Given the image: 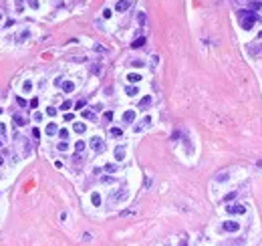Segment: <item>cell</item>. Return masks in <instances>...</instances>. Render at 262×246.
Here are the masks:
<instances>
[{
    "label": "cell",
    "mask_w": 262,
    "mask_h": 246,
    "mask_svg": "<svg viewBox=\"0 0 262 246\" xmlns=\"http://www.w3.org/2000/svg\"><path fill=\"white\" fill-rule=\"evenodd\" d=\"M83 117H85V119H95V113L93 111H83Z\"/></svg>",
    "instance_id": "obj_24"
},
{
    "label": "cell",
    "mask_w": 262,
    "mask_h": 246,
    "mask_svg": "<svg viewBox=\"0 0 262 246\" xmlns=\"http://www.w3.org/2000/svg\"><path fill=\"white\" fill-rule=\"evenodd\" d=\"M149 105H151V97H149V95H145V97H143V99L139 101V109H147Z\"/></svg>",
    "instance_id": "obj_8"
},
{
    "label": "cell",
    "mask_w": 262,
    "mask_h": 246,
    "mask_svg": "<svg viewBox=\"0 0 262 246\" xmlns=\"http://www.w3.org/2000/svg\"><path fill=\"white\" fill-rule=\"evenodd\" d=\"M125 198H127V190H125V188H121V190H117L115 194H111L109 202H111V204H117V202H123Z\"/></svg>",
    "instance_id": "obj_3"
},
{
    "label": "cell",
    "mask_w": 262,
    "mask_h": 246,
    "mask_svg": "<svg viewBox=\"0 0 262 246\" xmlns=\"http://www.w3.org/2000/svg\"><path fill=\"white\" fill-rule=\"evenodd\" d=\"M16 10H18V12H22V0H16Z\"/></svg>",
    "instance_id": "obj_38"
},
{
    "label": "cell",
    "mask_w": 262,
    "mask_h": 246,
    "mask_svg": "<svg viewBox=\"0 0 262 246\" xmlns=\"http://www.w3.org/2000/svg\"><path fill=\"white\" fill-rule=\"evenodd\" d=\"M89 145H91V149H93V151H97V153L105 151V143H103L101 137H93V139L89 141Z\"/></svg>",
    "instance_id": "obj_2"
},
{
    "label": "cell",
    "mask_w": 262,
    "mask_h": 246,
    "mask_svg": "<svg viewBox=\"0 0 262 246\" xmlns=\"http://www.w3.org/2000/svg\"><path fill=\"white\" fill-rule=\"evenodd\" d=\"M133 119H135V111H131V109H129V111L123 113V121H125V123H131Z\"/></svg>",
    "instance_id": "obj_10"
},
{
    "label": "cell",
    "mask_w": 262,
    "mask_h": 246,
    "mask_svg": "<svg viewBox=\"0 0 262 246\" xmlns=\"http://www.w3.org/2000/svg\"><path fill=\"white\" fill-rule=\"evenodd\" d=\"M32 119L36 121V123H40V121H43V113H40V111H36V113H34V117H32Z\"/></svg>",
    "instance_id": "obj_27"
},
{
    "label": "cell",
    "mask_w": 262,
    "mask_h": 246,
    "mask_svg": "<svg viewBox=\"0 0 262 246\" xmlns=\"http://www.w3.org/2000/svg\"><path fill=\"white\" fill-rule=\"evenodd\" d=\"M115 159H117V161L125 159V147H117V149H115Z\"/></svg>",
    "instance_id": "obj_13"
},
{
    "label": "cell",
    "mask_w": 262,
    "mask_h": 246,
    "mask_svg": "<svg viewBox=\"0 0 262 246\" xmlns=\"http://www.w3.org/2000/svg\"><path fill=\"white\" fill-rule=\"evenodd\" d=\"M236 196H238V192H230L228 196H224V202H232V200L236 198Z\"/></svg>",
    "instance_id": "obj_22"
},
{
    "label": "cell",
    "mask_w": 262,
    "mask_h": 246,
    "mask_svg": "<svg viewBox=\"0 0 262 246\" xmlns=\"http://www.w3.org/2000/svg\"><path fill=\"white\" fill-rule=\"evenodd\" d=\"M30 107H39V99H32V101H30Z\"/></svg>",
    "instance_id": "obj_43"
},
{
    "label": "cell",
    "mask_w": 262,
    "mask_h": 246,
    "mask_svg": "<svg viewBox=\"0 0 262 246\" xmlns=\"http://www.w3.org/2000/svg\"><path fill=\"white\" fill-rule=\"evenodd\" d=\"M125 93H127V95H129V97H135L137 93H139V89H137V87H133V85H131V87H127V89H125Z\"/></svg>",
    "instance_id": "obj_15"
},
{
    "label": "cell",
    "mask_w": 262,
    "mask_h": 246,
    "mask_svg": "<svg viewBox=\"0 0 262 246\" xmlns=\"http://www.w3.org/2000/svg\"><path fill=\"white\" fill-rule=\"evenodd\" d=\"M111 135H113V137H121L123 131L119 129V127H111Z\"/></svg>",
    "instance_id": "obj_21"
},
{
    "label": "cell",
    "mask_w": 262,
    "mask_h": 246,
    "mask_svg": "<svg viewBox=\"0 0 262 246\" xmlns=\"http://www.w3.org/2000/svg\"><path fill=\"white\" fill-rule=\"evenodd\" d=\"M58 137H61V139H67V137H69V131H67V129H61V131H58Z\"/></svg>",
    "instance_id": "obj_25"
},
{
    "label": "cell",
    "mask_w": 262,
    "mask_h": 246,
    "mask_svg": "<svg viewBox=\"0 0 262 246\" xmlns=\"http://www.w3.org/2000/svg\"><path fill=\"white\" fill-rule=\"evenodd\" d=\"M47 113H49V115H57V109H54V107H49V109H47Z\"/></svg>",
    "instance_id": "obj_39"
},
{
    "label": "cell",
    "mask_w": 262,
    "mask_h": 246,
    "mask_svg": "<svg viewBox=\"0 0 262 246\" xmlns=\"http://www.w3.org/2000/svg\"><path fill=\"white\" fill-rule=\"evenodd\" d=\"M103 119H105V121H111V119H113V111H107L105 115H103Z\"/></svg>",
    "instance_id": "obj_31"
},
{
    "label": "cell",
    "mask_w": 262,
    "mask_h": 246,
    "mask_svg": "<svg viewBox=\"0 0 262 246\" xmlns=\"http://www.w3.org/2000/svg\"><path fill=\"white\" fill-rule=\"evenodd\" d=\"M65 121H73V113H67V115H65Z\"/></svg>",
    "instance_id": "obj_44"
},
{
    "label": "cell",
    "mask_w": 262,
    "mask_h": 246,
    "mask_svg": "<svg viewBox=\"0 0 262 246\" xmlns=\"http://www.w3.org/2000/svg\"><path fill=\"white\" fill-rule=\"evenodd\" d=\"M57 133V123H49L47 125V135H54Z\"/></svg>",
    "instance_id": "obj_16"
},
{
    "label": "cell",
    "mask_w": 262,
    "mask_h": 246,
    "mask_svg": "<svg viewBox=\"0 0 262 246\" xmlns=\"http://www.w3.org/2000/svg\"><path fill=\"white\" fill-rule=\"evenodd\" d=\"M230 176H228V172H222V174H218L216 176V182H226Z\"/></svg>",
    "instance_id": "obj_18"
},
{
    "label": "cell",
    "mask_w": 262,
    "mask_h": 246,
    "mask_svg": "<svg viewBox=\"0 0 262 246\" xmlns=\"http://www.w3.org/2000/svg\"><path fill=\"white\" fill-rule=\"evenodd\" d=\"M131 65L133 67H143V61H131Z\"/></svg>",
    "instance_id": "obj_37"
},
{
    "label": "cell",
    "mask_w": 262,
    "mask_h": 246,
    "mask_svg": "<svg viewBox=\"0 0 262 246\" xmlns=\"http://www.w3.org/2000/svg\"><path fill=\"white\" fill-rule=\"evenodd\" d=\"M28 6L36 10V8H39V0H28Z\"/></svg>",
    "instance_id": "obj_28"
},
{
    "label": "cell",
    "mask_w": 262,
    "mask_h": 246,
    "mask_svg": "<svg viewBox=\"0 0 262 246\" xmlns=\"http://www.w3.org/2000/svg\"><path fill=\"white\" fill-rule=\"evenodd\" d=\"M0 135H6V123L0 121Z\"/></svg>",
    "instance_id": "obj_33"
},
{
    "label": "cell",
    "mask_w": 262,
    "mask_h": 246,
    "mask_svg": "<svg viewBox=\"0 0 262 246\" xmlns=\"http://www.w3.org/2000/svg\"><path fill=\"white\" fill-rule=\"evenodd\" d=\"M12 121L16 123V127H24L26 125V119L22 115H14V117H12Z\"/></svg>",
    "instance_id": "obj_9"
},
{
    "label": "cell",
    "mask_w": 262,
    "mask_h": 246,
    "mask_svg": "<svg viewBox=\"0 0 262 246\" xmlns=\"http://www.w3.org/2000/svg\"><path fill=\"white\" fill-rule=\"evenodd\" d=\"M30 89H32V83H30V81H24V83H22V91H26V93H28Z\"/></svg>",
    "instance_id": "obj_23"
},
{
    "label": "cell",
    "mask_w": 262,
    "mask_h": 246,
    "mask_svg": "<svg viewBox=\"0 0 262 246\" xmlns=\"http://www.w3.org/2000/svg\"><path fill=\"white\" fill-rule=\"evenodd\" d=\"M32 137H36V139L40 137V129H39V127H34V129H32Z\"/></svg>",
    "instance_id": "obj_34"
},
{
    "label": "cell",
    "mask_w": 262,
    "mask_h": 246,
    "mask_svg": "<svg viewBox=\"0 0 262 246\" xmlns=\"http://www.w3.org/2000/svg\"><path fill=\"white\" fill-rule=\"evenodd\" d=\"M143 44H145V39H143V36H139V39H135L133 43H131V47H133V48H141Z\"/></svg>",
    "instance_id": "obj_14"
},
{
    "label": "cell",
    "mask_w": 262,
    "mask_h": 246,
    "mask_svg": "<svg viewBox=\"0 0 262 246\" xmlns=\"http://www.w3.org/2000/svg\"><path fill=\"white\" fill-rule=\"evenodd\" d=\"M91 202H93V206H101V196L95 192V194L91 196Z\"/></svg>",
    "instance_id": "obj_17"
},
{
    "label": "cell",
    "mask_w": 262,
    "mask_h": 246,
    "mask_svg": "<svg viewBox=\"0 0 262 246\" xmlns=\"http://www.w3.org/2000/svg\"><path fill=\"white\" fill-rule=\"evenodd\" d=\"M109 16H111V10L105 8V10H103V18H109Z\"/></svg>",
    "instance_id": "obj_36"
},
{
    "label": "cell",
    "mask_w": 262,
    "mask_h": 246,
    "mask_svg": "<svg viewBox=\"0 0 262 246\" xmlns=\"http://www.w3.org/2000/svg\"><path fill=\"white\" fill-rule=\"evenodd\" d=\"M226 210H228V214H244L246 212V206H242V204H232V206H226Z\"/></svg>",
    "instance_id": "obj_5"
},
{
    "label": "cell",
    "mask_w": 262,
    "mask_h": 246,
    "mask_svg": "<svg viewBox=\"0 0 262 246\" xmlns=\"http://www.w3.org/2000/svg\"><path fill=\"white\" fill-rule=\"evenodd\" d=\"M127 81H129V83H139L141 81V75H139V73H129V75H127Z\"/></svg>",
    "instance_id": "obj_12"
},
{
    "label": "cell",
    "mask_w": 262,
    "mask_h": 246,
    "mask_svg": "<svg viewBox=\"0 0 262 246\" xmlns=\"http://www.w3.org/2000/svg\"><path fill=\"white\" fill-rule=\"evenodd\" d=\"M28 36H30V32H28V30H20V32L16 34V43H22V40H26Z\"/></svg>",
    "instance_id": "obj_11"
},
{
    "label": "cell",
    "mask_w": 262,
    "mask_h": 246,
    "mask_svg": "<svg viewBox=\"0 0 262 246\" xmlns=\"http://www.w3.org/2000/svg\"><path fill=\"white\" fill-rule=\"evenodd\" d=\"M129 6H131V0H119L117 6H115V10L117 12H125V10H129Z\"/></svg>",
    "instance_id": "obj_6"
},
{
    "label": "cell",
    "mask_w": 262,
    "mask_h": 246,
    "mask_svg": "<svg viewBox=\"0 0 262 246\" xmlns=\"http://www.w3.org/2000/svg\"><path fill=\"white\" fill-rule=\"evenodd\" d=\"M71 105H73V103H71V101H65V103H63V107H61V109H71Z\"/></svg>",
    "instance_id": "obj_40"
},
{
    "label": "cell",
    "mask_w": 262,
    "mask_h": 246,
    "mask_svg": "<svg viewBox=\"0 0 262 246\" xmlns=\"http://www.w3.org/2000/svg\"><path fill=\"white\" fill-rule=\"evenodd\" d=\"M0 20H2V12H0Z\"/></svg>",
    "instance_id": "obj_46"
},
{
    "label": "cell",
    "mask_w": 262,
    "mask_h": 246,
    "mask_svg": "<svg viewBox=\"0 0 262 246\" xmlns=\"http://www.w3.org/2000/svg\"><path fill=\"white\" fill-rule=\"evenodd\" d=\"M222 228H224L226 232H238V230H240V224L234 222V220H226V222L222 224Z\"/></svg>",
    "instance_id": "obj_4"
},
{
    "label": "cell",
    "mask_w": 262,
    "mask_h": 246,
    "mask_svg": "<svg viewBox=\"0 0 262 246\" xmlns=\"http://www.w3.org/2000/svg\"><path fill=\"white\" fill-rule=\"evenodd\" d=\"M75 107H77V109H83V107H85V99H79V101L75 103Z\"/></svg>",
    "instance_id": "obj_29"
},
{
    "label": "cell",
    "mask_w": 262,
    "mask_h": 246,
    "mask_svg": "<svg viewBox=\"0 0 262 246\" xmlns=\"http://www.w3.org/2000/svg\"><path fill=\"white\" fill-rule=\"evenodd\" d=\"M85 145H87L85 141H77V143H75V149H77V153H81V151L85 149Z\"/></svg>",
    "instance_id": "obj_19"
},
{
    "label": "cell",
    "mask_w": 262,
    "mask_h": 246,
    "mask_svg": "<svg viewBox=\"0 0 262 246\" xmlns=\"http://www.w3.org/2000/svg\"><path fill=\"white\" fill-rule=\"evenodd\" d=\"M0 165H2V155H0Z\"/></svg>",
    "instance_id": "obj_45"
},
{
    "label": "cell",
    "mask_w": 262,
    "mask_h": 246,
    "mask_svg": "<svg viewBox=\"0 0 262 246\" xmlns=\"http://www.w3.org/2000/svg\"><path fill=\"white\" fill-rule=\"evenodd\" d=\"M16 103H18L20 107H26V101H24V99H22V97H16Z\"/></svg>",
    "instance_id": "obj_32"
},
{
    "label": "cell",
    "mask_w": 262,
    "mask_h": 246,
    "mask_svg": "<svg viewBox=\"0 0 262 246\" xmlns=\"http://www.w3.org/2000/svg\"><path fill=\"white\" fill-rule=\"evenodd\" d=\"M75 131H77V133H85V129H87V127L83 125V123H75V127H73Z\"/></svg>",
    "instance_id": "obj_20"
},
{
    "label": "cell",
    "mask_w": 262,
    "mask_h": 246,
    "mask_svg": "<svg viewBox=\"0 0 262 246\" xmlns=\"http://www.w3.org/2000/svg\"><path fill=\"white\" fill-rule=\"evenodd\" d=\"M149 123H151V117H145V119L141 121V127H145V125H149Z\"/></svg>",
    "instance_id": "obj_35"
},
{
    "label": "cell",
    "mask_w": 262,
    "mask_h": 246,
    "mask_svg": "<svg viewBox=\"0 0 262 246\" xmlns=\"http://www.w3.org/2000/svg\"><path fill=\"white\" fill-rule=\"evenodd\" d=\"M139 24H145V14L143 12H139Z\"/></svg>",
    "instance_id": "obj_42"
},
{
    "label": "cell",
    "mask_w": 262,
    "mask_h": 246,
    "mask_svg": "<svg viewBox=\"0 0 262 246\" xmlns=\"http://www.w3.org/2000/svg\"><path fill=\"white\" fill-rule=\"evenodd\" d=\"M61 87H63L65 93H73L75 91V83L73 81H63V83H61Z\"/></svg>",
    "instance_id": "obj_7"
},
{
    "label": "cell",
    "mask_w": 262,
    "mask_h": 246,
    "mask_svg": "<svg viewBox=\"0 0 262 246\" xmlns=\"http://www.w3.org/2000/svg\"><path fill=\"white\" fill-rule=\"evenodd\" d=\"M58 149H61V151H67V149H69V143H67V141H61V143H58Z\"/></svg>",
    "instance_id": "obj_26"
},
{
    "label": "cell",
    "mask_w": 262,
    "mask_h": 246,
    "mask_svg": "<svg viewBox=\"0 0 262 246\" xmlns=\"http://www.w3.org/2000/svg\"><path fill=\"white\" fill-rule=\"evenodd\" d=\"M117 169V165H113V164H107L105 165V172H115Z\"/></svg>",
    "instance_id": "obj_30"
},
{
    "label": "cell",
    "mask_w": 262,
    "mask_h": 246,
    "mask_svg": "<svg viewBox=\"0 0 262 246\" xmlns=\"http://www.w3.org/2000/svg\"><path fill=\"white\" fill-rule=\"evenodd\" d=\"M0 143H2V141H0Z\"/></svg>",
    "instance_id": "obj_48"
},
{
    "label": "cell",
    "mask_w": 262,
    "mask_h": 246,
    "mask_svg": "<svg viewBox=\"0 0 262 246\" xmlns=\"http://www.w3.org/2000/svg\"><path fill=\"white\" fill-rule=\"evenodd\" d=\"M238 16L242 18V28L244 30H250L254 26V22L258 20V16L254 14V12H250V10H240L238 12Z\"/></svg>",
    "instance_id": "obj_1"
},
{
    "label": "cell",
    "mask_w": 262,
    "mask_h": 246,
    "mask_svg": "<svg viewBox=\"0 0 262 246\" xmlns=\"http://www.w3.org/2000/svg\"><path fill=\"white\" fill-rule=\"evenodd\" d=\"M0 113H2V109H0Z\"/></svg>",
    "instance_id": "obj_47"
},
{
    "label": "cell",
    "mask_w": 262,
    "mask_h": 246,
    "mask_svg": "<svg viewBox=\"0 0 262 246\" xmlns=\"http://www.w3.org/2000/svg\"><path fill=\"white\" fill-rule=\"evenodd\" d=\"M91 234H83V242H91Z\"/></svg>",
    "instance_id": "obj_41"
}]
</instances>
